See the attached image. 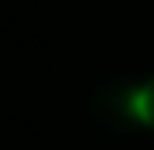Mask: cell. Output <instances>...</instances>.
I'll return each instance as SVG.
<instances>
[{"label":"cell","mask_w":154,"mask_h":150,"mask_svg":"<svg viewBox=\"0 0 154 150\" xmlns=\"http://www.w3.org/2000/svg\"><path fill=\"white\" fill-rule=\"evenodd\" d=\"M127 109H130V116L140 123L144 130H151L154 133V75L144 78L137 89L130 92V99H127Z\"/></svg>","instance_id":"6da1fadb"}]
</instances>
